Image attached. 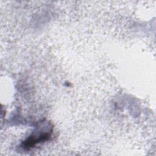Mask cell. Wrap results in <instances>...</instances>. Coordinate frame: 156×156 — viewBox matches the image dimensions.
<instances>
[{
	"label": "cell",
	"instance_id": "6da1fadb",
	"mask_svg": "<svg viewBox=\"0 0 156 156\" xmlns=\"http://www.w3.org/2000/svg\"><path fill=\"white\" fill-rule=\"evenodd\" d=\"M52 132V126L49 122H41L37 126L34 132L23 143V147L30 149L37 144L48 140Z\"/></svg>",
	"mask_w": 156,
	"mask_h": 156
}]
</instances>
